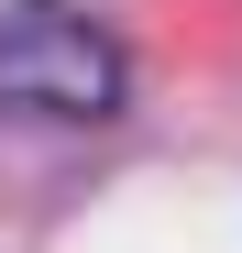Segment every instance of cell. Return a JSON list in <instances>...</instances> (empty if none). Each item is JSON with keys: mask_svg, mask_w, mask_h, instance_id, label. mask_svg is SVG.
<instances>
[{"mask_svg": "<svg viewBox=\"0 0 242 253\" xmlns=\"http://www.w3.org/2000/svg\"><path fill=\"white\" fill-rule=\"evenodd\" d=\"M121 88H132V55H121V33L66 11V0H11L0 11V121H110Z\"/></svg>", "mask_w": 242, "mask_h": 253, "instance_id": "cell-1", "label": "cell"}]
</instances>
